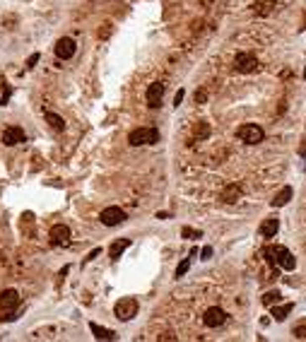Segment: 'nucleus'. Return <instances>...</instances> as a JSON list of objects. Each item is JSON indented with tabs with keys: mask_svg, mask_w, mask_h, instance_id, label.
Here are the masks:
<instances>
[{
	"mask_svg": "<svg viewBox=\"0 0 306 342\" xmlns=\"http://www.w3.org/2000/svg\"><path fill=\"white\" fill-rule=\"evenodd\" d=\"M128 246H130V239H118V241H113V244H111V248H108L111 260H118V258H121V253L126 251Z\"/></svg>",
	"mask_w": 306,
	"mask_h": 342,
	"instance_id": "obj_15",
	"label": "nucleus"
},
{
	"mask_svg": "<svg viewBox=\"0 0 306 342\" xmlns=\"http://www.w3.org/2000/svg\"><path fill=\"white\" fill-rule=\"evenodd\" d=\"M277 229H280V222H277L275 217H268V219H263V222H260V227H258L260 236H265V239H272V236L277 234Z\"/></svg>",
	"mask_w": 306,
	"mask_h": 342,
	"instance_id": "obj_13",
	"label": "nucleus"
},
{
	"mask_svg": "<svg viewBox=\"0 0 306 342\" xmlns=\"http://www.w3.org/2000/svg\"><path fill=\"white\" fill-rule=\"evenodd\" d=\"M162 97H164V85L162 82H152L150 90H147V104L152 108H157L162 104Z\"/></svg>",
	"mask_w": 306,
	"mask_h": 342,
	"instance_id": "obj_11",
	"label": "nucleus"
},
{
	"mask_svg": "<svg viewBox=\"0 0 306 342\" xmlns=\"http://www.w3.org/2000/svg\"><path fill=\"white\" fill-rule=\"evenodd\" d=\"M239 198H241V188H239L236 183L227 186V188H224V193H222V200H224V202H236Z\"/></svg>",
	"mask_w": 306,
	"mask_h": 342,
	"instance_id": "obj_17",
	"label": "nucleus"
},
{
	"mask_svg": "<svg viewBox=\"0 0 306 342\" xmlns=\"http://www.w3.org/2000/svg\"><path fill=\"white\" fill-rule=\"evenodd\" d=\"M193 133H196V138H198V140H205V138L210 135V126H207L205 121H198V126H196Z\"/></svg>",
	"mask_w": 306,
	"mask_h": 342,
	"instance_id": "obj_22",
	"label": "nucleus"
},
{
	"mask_svg": "<svg viewBox=\"0 0 306 342\" xmlns=\"http://www.w3.org/2000/svg\"><path fill=\"white\" fill-rule=\"evenodd\" d=\"M210 255H212V248H210V246H205V248H203V260H207Z\"/></svg>",
	"mask_w": 306,
	"mask_h": 342,
	"instance_id": "obj_30",
	"label": "nucleus"
},
{
	"mask_svg": "<svg viewBox=\"0 0 306 342\" xmlns=\"http://www.w3.org/2000/svg\"><path fill=\"white\" fill-rule=\"evenodd\" d=\"M90 328H92V333H94L99 340H113V338H116V333H113V330H108V328H102V325H97V323H92Z\"/></svg>",
	"mask_w": 306,
	"mask_h": 342,
	"instance_id": "obj_18",
	"label": "nucleus"
},
{
	"mask_svg": "<svg viewBox=\"0 0 306 342\" xmlns=\"http://www.w3.org/2000/svg\"><path fill=\"white\" fill-rule=\"evenodd\" d=\"M75 51H77V44L72 41L70 36H63V39H58V41H55V55H58L60 60H68V58H72Z\"/></svg>",
	"mask_w": 306,
	"mask_h": 342,
	"instance_id": "obj_6",
	"label": "nucleus"
},
{
	"mask_svg": "<svg viewBox=\"0 0 306 342\" xmlns=\"http://www.w3.org/2000/svg\"><path fill=\"white\" fill-rule=\"evenodd\" d=\"M292 195H294V191H292L289 186H285V188H282V191H280V193L270 200V205H272V207H282V205H287L289 200H292Z\"/></svg>",
	"mask_w": 306,
	"mask_h": 342,
	"instance_id": "obj_16",
	"label": "nucleus"
},
{
	"mask_svg": "<svg viewBox=\"0 0 306 342\" xmlns=\"http://www.w3.org/2000/svg\"><path fill=\"white\" fill-rule=\"evenodd\" d=\"M272 7H275V0H258V2L253 5V10H255L258 15H268Z\"/></svg>",
	"mask_w": 306,
	"mask_h": 342,
	"instance_id": "obj_21",
	"label": "nucleus"
},
{
	"mask_svg": "<svg viewBox=\"0 0 306 342\" xmlns=\"http://www.w3.org/2000/svg\"><path fill=\"white\" fill-rule=\"evenodd\" d=\"M36 60H39V53H34V55H32V58L27 60V65H29V68H34V63H36Z\"/></svg>",
	"mask_w": 306,
	"mask_h": 342,
	"instance_id": "obj_31",
	"label": "nucleus"
},
{
	"mask_svg": "<svg viewBox=\"0 0 306 342\" xmlns=\"http://www.w3.org/2000/svg\"><path fill=\"white\" fill-rule=\"evenodd\" d=\"M111 34V24H102V29H99V39H108Z\"/></svg>",
	"mask_w": 306,
	"mask_h": 342,
	"instance_id": "obj_27",
	"label": "nucleus"
},
{
	"mask_svg": "<svg viewBox=\"0 0 306 342\" xmlns=\"http://www.w3.org/2000/svg\"><path fill=\"white\" fill-rule=\"evenodd\" d=\"M236 135H239V140L246 145H258L263 143V138H265V133H263V128L255 126V123H246V126H241L236 130Z\"/></svg>",
	"mask_w": 306,
	"mask_h": 342,
	"instance_id": "obj_4",
	"label": "nucleus"
},
{
	"mask_svg": "<svg viewBox=\"0 0 306 342\" xmlns=\"http://www.w3.org/2000/svg\"><path fill=\"white\" fill-rule=\"evenodd\" d=\"M10 85H5V82H0V106H5L7 101H10Z\"/></svg>",
	"mask_w": 306,
	"mask_h": 342,
	"instance_id": "obj_24",
	"label": "nucleus"
},
{
	"mask_svg": "<svg viewBox=\"0 0 306 342\" xmlns=\"http://www.w3.org/2000/svg\"><path fill=\"white\" fill-rule=\"evenodd\" d=\"M234 68H236V72H244V75L255 72V70H258V58H255L253 53H249V51H244V53H236Z\"/></svg>",
	"mask_w": 306,
	"mask_h": 342,
	"instance_id": "obj_5",
	"label": "nucleus"
},
{
	"mask_svg": "<svg viewBox=\"0 0 306 342\" xmlns=\"http://www.w3.org/2000/svg\"><path fill=\"white\" fill-rule=\"evenodd\" d=\"M102 224H106V227H118L123 219H126V212L121 210V207H106V210H102Z\"/></svg>",
	"mask_w": 306,
	"mask_h": 342,
	"instance_id": "obj_9",
	"label": "nucleus"
},
{
	"mask_svg": "<svg viewBox=\"0 0 306 342\" xmlns=\"http://www.w3.org/2000/svg\"><path fill=\"white\" fill-rule=\"evenodd\" d=\"M280 299H282V294L277 292V289H270V292H265L263 294V306H272V304H280Z\"/></svg>",
	"mask_w": 306,
	"mask_h": 342,
	"instance_id": "obj_19",
	"label": "nucleus"
},
{
	"mask_svg": "<svg viewBox=\"0 0 306 342\" xmlns=\"http://www.w3.org/2000/svg\"><path fill=\"white\" fill-rule=\"evenodd\" d=\"M292 311H294V304H292V301H287V304H280V306H277V304H272V318H275L277 323H282Z\"/></svg>",
	"mask_w": 306,
	"mask_h": 342,
	"instance_id": "obj_14",
	"label": "nucleus"
},
{
	"mask_svg": "<svg viewBox=\"0 0 306 342\" xmlns=\"http://www.w3.org/2000/svg\"><path fill=\"white\" fill-rule=\"evenodd\" d=\"M183 94H186V92H183V90H179V92H176V97H174V104H176V106H179L181 101H183Z\"/></svg>",
	"mask_w": 306,
	"mask_h": 342,
	"instance_id": "obj_29",
	"label": "nucleus"
},
{
	"mask_svg": "<svg viewBox=\"0 0 306 342\" xmlns=\"http://www.w3.org/2000/svg\"><path fill=\"white\" fill-rule=\"evenodd\" d=\"M205 99H207V90H198V92H196V104H205Z\"/></svg>",
	"mask_w": 306,
	"mask_h": 342,
	"instance_id": "obj_26",
	"label": "nucleus"
},
{
	"mask_svg": "<svg viewBox=\"0 0 306 342\" xmlns=\"http://www.w3.org/2000/svg\"><path fill=\"white\" fill-rule=\"evenodd\" d=\"M17 306H19V292L17 289H5V292L0 294V311L12 313Z\"/></svg>",
	"mask_w": 306,
	"mask_h": 342,
	"instance_id": "obj_7",
	"label": "nucleus"
},
{
	"mask_svg": "<svg viewBox=\"0 0 306 342\" xmlns=\"http://www.w3.org/2000/svg\"><path fill=\"white\" fill-rule=\"evenodd\" d=\"M128 143L133 145V147L154 145V143H159V130H157V128H135V130L128 135Z\"/></svg>",
	"mask_w": 306,
	"mask_h": 342,
	"instance_id": "obj_2",
	"label": "nucleus"
},
{
	"mask_svg": "<svg viewBox=\"0 0 306 342\" xmlns=\"http://www.w3.org/2000/svg\"><path fill=\"white\" fill-rule=\"evenodd\" d=\"M138 299L135 296H123V299H118L116 301V306H113V313H116V318L118 321H130V318H135L138 316Z\"/></svg>",
	"mask_w": 306,
	"mask_h": 342,
	"instance_id": "obj_3",
	"label": "nucleus"
},
{
	"mask_svg": "<svg viewBox=\"0 0 306 342\" xmlns=\"http://www.w3.org/2000/svg\"><path fill=\"white\" fill-rule=\"evenodd\" d=\"M51 241L58 244V246H65L70 241V229L65 224H55L53 229H51Z\"/></svg>",
	"mask_w": 306,
	"mask_h": 342,
	"instance_id": "obj_12",
	"label": "nucleus"
},
{
	"mask_svg": "<svg viewBox=\"0 0 306 342\" xmlns=\"http://www.w3.org/2000/svg\"><path fill=\"white\" fill-rule=\"evenodd\" d=\"M188 268H191V260L186 258V260L181 263L179 268H176V277H181V275H186V272H188Z\"/></svg>",
	"mask_w": 306,
	"mask_h": 342,
	"instance_id": "obj_25",
	"label": "nucleus"
},
{
	"mask_svg": "<svg viewBox=\"0 0 306 342\" xmlns=\"http://www.w3.org/2000/svg\"><path fill=\"white\" fill-rule=\"evenodd\" d=\"M263 255H268V263H277L280 268H285V270H294V265H297V260H294V255L285 248V246H268Z\"/></svg>",
	"mask_w": 306,
	"mask_h": 342,
	"instance_id": "obj_1",
	"label": "nucleus"
},
{
	"mask_svg": "<svg viewBox=\"0 0 306 342\" xmlns=\"http://www.w3.org/2000/svg\"><path fill=\"white\" fill-rule=\"evenodd\" d=\"M292 335H294V338H299V340H306V318H304V321H299V323L292 328Z\"/></svg>",
	"mask_w": 306,
	"mask_h": 342,
	"instance_id": "obj_23",
	"label": "nucleus"
},
{
	"mask_svg": "<svg viewBox=\"0 0 306 342\" xmlns=\"http://www.w3.org/2000/svg\"><path fill=\"white\" fill-rule=\"evenodd\" d=\"M224 321H227V313L219 306H210L205 311V316H203V323L207 328H219V325H224Z\"/></svg>",
	"mask_w": 306,
	"mask_h": 342,
	"instance_id": "obj_8",
	"label": "nucleus"
},
{
	"mask_svg": "<svg viewBox=\"0 0 306 342\" xmlns=\"http://www.w3.org/2000/svg\"><path fill=\"white\" fill-rule=\"evenodd\" d=\"M2 143L5 145H22L24 143V130L17 126H10V128H5V133H2Z\"/></svg>",
	"mask_w": 306,
	"mask_h": 342,
	"instance_id": "obj_10",
	"label": "nucleus"
},
{
	"mask_svg": "<svg viewBox=\"0 0 306 342\" xmlns=\"http://www.w3.org/2000/svg\"><path fill=\"white\" fill-rule=\"evenodd\" d=\"M181 234L186 236V239H191V236H193V239H200V232H196V229H188V227H186Z\"/></svg>",
	"mask_w": 306,
	"mask_h": 342,
	"instance_id": "obj_28",
	"label": "nucleus"
},
{
	"mask_svg": "<svg viewBox=\"0 0 306 342\" xmlns=\"http://www.w3.org/2000/svg\"><path fill=\"white\" fill-rule=\"evenodd\" d=\"M46 121H49V126L53 128L55 133H60V130H65V121H63L60 116H55V113H46Z\"/></svg>",
	"mask_w": 306,
	"mask_h": 342,
	"instance_id": "obj_20",
	"label": "nucleus"
}]
</instances>
